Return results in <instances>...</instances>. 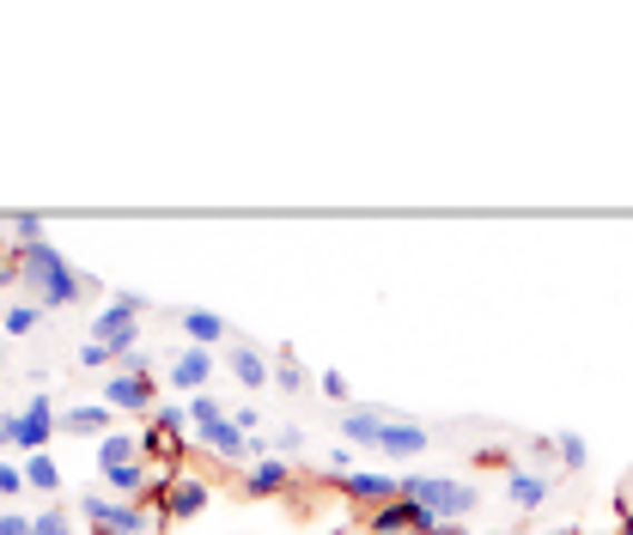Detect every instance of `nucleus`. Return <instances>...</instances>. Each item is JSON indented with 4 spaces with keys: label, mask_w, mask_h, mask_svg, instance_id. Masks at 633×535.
Wrapping results in <instances>:
<instances>
[{
    "label": "nucleus",
    "mask_w": 633,
    "mask_h": 535,
    "mask_svg": "<svg viewBox=\"0 0 633 535\" xmlns=\"http://www.w3.org/2000/svg\"><path fill=\"white\" fill-rule=\"evenodd\" d=\"M12 280H19L24 298H31V305H43V310L80 305L86 286H92V280H80V274L61 262V250L49 238L43 244H19V250H12Z\"/></svg>",
    "instance_id": "1"
},
{
    "label": "nucleus",
    "mask_w": 633,
    "mask_h": 535,
    "mask_svg": "<svg viewBox=\"0 0 633 535\" xmlns=\"http://www.w3.org/2000/svg\"><path fill=\"white\" fill-rule=\"evenodd\" d=\"M403 499L426 505L438 524H463V517L482 505V493H475L469 480H451V475H403Z\"/></svg>",
    "instance_id": "2"
},
{
    "label": "nucleus",
    "mask_w": 633,
    "mask_h": 535,
    "mask_svg": "<svg viewBox=\"0 0 633 535\" xmlns=\"http://www.w3.org/2000/svg\"><path fill=\"white\" fill-rule=\"evenodd\" d=\"M80 517L98 524V535H147L159 524V505H140V499H110V493H80Z\"/></svg>",
    "instance_id": "3"
},
{
    "label": "nucleus",
    "mask_w": 633,
    "mask_h": 535,
    "mask_svg": "<svg viewBox=\"0 0 633 535\" xmlns=\"http://www.w3.org/2000/svg\"><path fill=\"white\" fill-rule=\"evenodd\" d=\"M56 426H61L56 402H49V396H31V402H24V414H0V445L37 456L49 438H56Z\"/></svg>",
    "instance_id": "4"
},
{
    "label": "nucleus",
    "mask_w": 633,
    "mask_h": 535,
    "mask_svg": "<svg viewBox=\"0 0 633 535\" xmlns=\"http://www.w3.org/2000/svg\"><path fill=\"white\" fill-rule=\"evenodd\" d=\"M140 310H147V298H140V293H116L110 305H105V317L92 323V341L110 347L116 359L135 354V317H140Z\"/></svg>",
    "instance_id": "5"
},
{
    "label": "nucleus",
    "mask_w": 633,
    "mask_h": 535,
    "mask_svg": "<svg viewBox=\"0 0 633 535\" xmlns=\"http://www.w3.org/2000/svg\"><path fill=\"white\" fill-rule=\"evenodd\" d=\"M433 529H438V517L415 499H390L378 512H366V535H433Z\"/></svg>",
    "instance_id": "6"
},
{
    "label": "nucleus",
    "mask_w": 633,
    "mask_h": 535,
    "mask_svg": "<svg viewBox=\"0 0 633 535\" xmlns=\"http://www.w3.org/2000/svg\"><path fill=\"white\" fill-rule=\"evenodd\" d=\"M105 408L110 414H152V408H159V384H152V377L110 371L105 377Z\"/></svg>",
    "instance_id": "7"
},
{
    "label": "nucleus",
    "mask_w": 633,
    "mask_h": 535,
    "mask_svg": "<svg viewBox=\"0 0 633 535\" xmlns=\"http://www.w3.org/2000/svg\"><path fill=\"white\" fill-rule=\"evenodd\" d=\"M335 487H342L354 505H366V512H378V505L403 499V475H378V468H354V475H342Z\"/></svg>",
    "instance_id": "8"
},
{
    "label": "nucleus",
    "mask_w": 633,
    "mask_h": 535,
    "mask_svg": "<svg viewBox=\"0 0 633 535\" xmlns=\"http://www.w3.org/2000/svg\"><path fill=\"white\" fill-rule=\"evenodd\" d=\"M159 512L165 517H201L208 512V480H201L196 468H177L171 487H165V499H159Z\"/></svg>",
    "instance_id": "9"
},
{
    "label": "nucleus",
    "mask_w": 633,
    "mask_h": 535,
    "mask_svg": "<svg viewBox=\"0 0 633 535\" xmlns=\"http://www.w3.org/2000/svg\"><path fill=\"white\" fill-rule=\"evenodd\" d=\"M433 445V433H426L421 420H403V414H390L384 420V438H378V456H390V463H408V456H421Z\"/></svg>",
    "instance_id": "10"
},
{
    "label": "nucleus",
    "mask_w": 633,
    "mask_h": 535,
    "mask_svg": "<svg viewBox=\"0 0 633 535\" xmlns=\"http://www.w3.org/2000/svg\"><path fill=\"white\" fill-rule=\"evenodd\" d=\"M554 499V480L542 468H506V505L512 512H542Z\"/></svg>",
    "instance_id": "11"
},
{
    "label": "nucleus",
    "mask_w": 633,
    "mask_h": 535,
    "mask_svg": "<svg viewBox=\"0 0 633 535\" xmlns=\"http://www.w3.org/2000/svg\"><path fill=\"white\" fill-rule=\"evenodd\" d=\"M165 371H171V389H196L214 384V347H177L171 359H165Z\"/></svg>",
    "instance_id": "12"
},
{
    "label": "nucleus",
    "mask_w": 633,
    "mask_h": 535,
    "mask_svg": "<svg viewBox=\"0 0 633 535\" xmlns=\"http://www.w3.org/2000/svg\"><path fill=\"white\" fill-rule=\"evenodd\" d=\"M171 323L189 335V347H219V341L231 335L226 323L214 317V310H196V305H171Z\"/></svg>",
    "instance_id": "13"
},
{
    "label": "nucleus",
    "mask_w": 633,
    "mask_h": 535,
    "mask_svg": "<svg viewBox=\"0 0 633 535\" xmlns=\"http://www.w3.org/2000/svg\"><path fill=\"white\" fill-rule=\"evenodd\" d=\"M226 365H231V377H238L244 389H268V384H275L263 347H250V341H226Z\"/></svg>",
    "instance_id": "14"
},
{
    "label": "nucleus",
    "mask_w": 633,
    "mask_h": 535,
    "mask_svg": "<svg viewBox=\"0 0 633 535\" xmlns=\"http://www.w3.org/2000/svg\"><path fill=\"white\" fill-rule=\"evenodd\" d=\"M384 420H390V414H384V408H359V402H354V408L342 414V438H347V445H354V450H378V438H384Z\"/></svg>",
    "instance_id": "15"
},
{
    "label": "nucleus",
    "mask_w": 633,
    "mask_h": 535,
    "mask_svg": "<svg viewBox=\"0 0 633 535\" xmlns=\"http://www.w3.org/2000/svg\"><path fill=\"white\" fill-rule=\"evenodd\" d=\"M147 420H152V433H147V450L184 445V433H189V408H177V402H159V408H152Z\"/></svg>",
    "instance_id": "16"
},
{
    "label": "nucleus",
    "mask_w": 633,
    "mask_h": 535,
    "mask_svg": "<svg viewBox=\"0 0 633 535\" xmlns=\"http://www.w3.org/2000/svg\"><path fill=\"white\" fill-rule=\"evenodd\" d=\"M287 487H293V468L280 463V456H263V463L244 475V493H250V499H268V493H287Z\"/></svg>",
    "instance_id": "17"
},
{
    "label": "nucleus",
    "mask_w": 633,
    "mask_h": 535,
    "mask_svg": "<svg viewBox=\"0 0 633 535\" xmlns=\"http://www.w3.org/2000/svg\"><path fill=\"white\" fill-rule=\"evenodd\" d=\"M140 450H147V438L140 433H105L98 438V468H128V463H140Z\"/></svg>",
    "instance_id": "18"
},
{
    "label": "nucleus",
    "mask_w": 633,
    "mask_h": 535,
    "mask_svg": "<svg viewBox=\"0 0 633 535\" xmlns=\"http://www.w3.org/2000/svg\"><path fill=\"white\" fill-rule=\"evenodd\" d=\"M152 480H159V468H152L147 456H140V463H128V468H110V475H105V487L116 493V499H140V493H147Z\"/></svg>",
    "instance_id": "19"
},
{
    "label": "nucleus",
    "mask_w": 633,
    "mask_h": 535,
    "mask_svg": "<svg viewBox=\"0 0 633 535\" xmlns=\"http://www.w3.org/2000/svg\"><path fill=\"white\" fill-rule=\"evenodd\" d=\"M37 323H43V305H31V298H12L7 317H0V335H31Z\"/></svg>",
    "instance_id": "20"
},
{
    "label": "nucleus",
    "mask_w": 633,
    "mask_h": 535,
    "mask_svg": "<svg viewBox=\"0 0 633 535\" xmlns=\"http://www.w3.org/2000/svg\"><path fill=\"white\" fill-rule=\"evenodd\" d=\"M24 487H37V493H56V487H61V468L49 463L43 450H37V456H24Z\"/></svg>",
    "instance_id": "21"
},
{
    "label": "nucleus",
    "mask_w": 633,
    "mask_h": 535,
    "mask_svg": "<svg viewBox=\"0 0 633 535\" xmlns=\"http://www.w3.org/2000/svg\"><path fill=\"white\" fill-rule=\"evenodd\" d=\"M61 426H68V433H110V408L105 402H98V408H68Z\"/></svg>",
    "instance_id": "22"
},
{
    "label": "nucleus",
    "mask_w": 633,
    "mask_h": 535,
    "mask_svg": "<svg viewBox=\"0 0 633 535\" xmlns=\"http://www.w3.org/2000/svg\"><path fill=\"white\" fill-rule=\"evenodd\" d=\"M226 414H231V408H226L219 396H208V389L189 402V426H196V433H201V426H214V420H226Z\"/></svg>",
    "instance_id": "23"
},
{
    "label": "nucleus",
    "mask_w": 633,
    "mask_h": 535,
    "mask_svg": "<svg viewBox=\"0 0 633 535\" xmlns=\"http://www.w3.org/2000/svg\"><path fill=\"white\" fill-rule=\"evenodd\" d=\"M305 384H311V377H305V365L293 359V354H280V359H275V389H287V396H299Z\"/></svg>",
    "instance_id": "24"
},
{
    "label": "nucleus",
    "mask_w": 633,
    "mask_h": 535,
    "mask_svg": "<svg viewBox=\"0 0 633 535\" xmlns=\"http://www.w3.org/2000/svg\"><path fill=\"white\" fill-rule=\"evenodd\" d=\"M554 456H561V463H566V468H573V475H578V468L591 463V445H585V438H578V433H561V438H554Z\"/></svg>",
    "instance_id": "25"
},
{
    "label": "nucleus",
    "mask_w": 633,
    "mask_h": 535,
    "mask_svg": "<svg viewBox=\"0 0 633 535\" xmlns=\"http://www.w3.org/2000/svg\"><path fill=\"white\" fill-rule=\"evenodd\" d=\"M37 535H73V512H68V505H49V512H37Z\"/></svg>",
    "instance_id": "26"
},
{
    "label": "nucleus",
    "mask_w": 633,
    "mask_h": 535,
    "mask_svg": "<svg viewBox=\"0 0 633 535\" xmlns=\"http://www.w3.org/2000/svg\"><path fill=\"white\" fill-rule=\"evenodd\" d=\"M12 238H19V244H43V219L19 214V219H12ZM19 244H12V250H19Z\"/></svg>",
    "instance_id": "27"
},
{
    "label": "nucleus",
    "mask_w": 633,
    "mask_h": 535,
    "mask_svg": "<svg viewBox=\"0 0 633 535\" xmlns=\"http://www.w3.org/2000/svg\"><path fill=\"white\" fill-rule=\"evenodd\" d=\"M73 359H80L86 371H105V365H116V354H110V347H98V341H80V354H73Z\"/></svg>",
    "instance_id": "28"
},
{
    "label": "nucleus",
    "mask_w": 633,
    "mask_h": 535,
    "mask_svg": "<svg viewBox=\"0 0 633 535\" xmlns=\"http://www.w3.org/2000/svg\"><path fill=\"white\" fill-rule=\"evenodd\" d=\"M19 493H24V468L0 463V499H19Z\"/></svg>",
    "instance_id": "29"
},
{
    "label": "nucleus",
    "mask_w": 633,
    "mask_h": 535,
    "mask_svg": "<svg viewBox=\"0 0 633 535\" xmlns=\"http://www.w3.org/2000/svg\"><path fill=\"white\" fill-rule=\"evenodd\" d=\"M275 450H280V456L305 450V426H280V433H275Z\"/></svg>",
    "instance_id": "30"
},
{
    "label": "nucleus",
    "mask_w": 633,
    "mask_h": 535,
    "mask_svg": "<svg viewBox=\"0 0 633 535\" xmlns=\"http://www.w3.org/2000/svg\"><path fill=\"white\" fill-rule=\"evenodd\" d=\"M0 535H37V517H24V512H7V517H0Z\"/></svg>",
    "instance_id": "31"
},
{
    "label": "nucleus",
    "mask_w": 633,
    "mask_h": 535,
    "mask_svg": "<svg viewBox=\"0 0 633 535\" xmlns=\"http://www.w3.org/2000/svg\"><path fill=\"white\" fill-rule=\"evenodd\" d=\"M317 389H323L329 402H347V377H342V371H323V377H317Z\"/></svg>",
    "instance_id": "32"
},
{
    "label": "nucleus",
    "mask_w": 633,
    "mask_h": 535,
    "mask_svg": "<svg viewBox=\"0 0 633 535\" xmlns=\"http://www.w3.org/2000/svg\"><path fill=\"white\" fill-rule=\"evenodd\" d=\"M329 468H335V475H354V445L329 450Z\"/></svg>",
    "instance_id": "33"
},
{
    "label": "nucleus",
    "mask_w": 633,
    "mask_h": 535,
    "mask_svg": "<svg viewBox=\"0 0 633 535\" xmlns=\"http://www.w3.org/2000/svg\"><path fill=\"white\" fill-rule=\"evenodd\" d=\"M622 535H633V512H627V505H622Z\"/></svg>",
    "instance_id": "34"
},
{
    "label": "nucleus",
    "mask_w": 633,
    "mask_h": 535,
    "mask_svg": "<svg viewBox=\"0 0 633 535\" xmlns=\"http://www.w3.org/2000/svg\"><path fill=\"white\" fill-rule=\"evenodd\" d=\"M542 535H585V529H566V524H561V529H542Z\"/></svg>",
    "instance_id": "35"
},
{
    "label": "nucleus",
    "mask_w": 633,
    "mask_h": 535,
    "mask_svg": "<svg viewBox=\"0 0 633 535\" xmlns=\"http://www.w3.org/2000/svg\"><path fill=\"white\" fill-rule=\"evenodd\" d=\"M487 535H518V529H487Z\"/></svg>",
    "instance_id": "36"
},
{
    "label": "nucleus",
    "mask_w": 633,
    "mask_h": 535,
    "mask_svg": "<svg viewBox=\"0 0 633 535\" xmlns=\"http://www.w3.org/2000/svg\"><path fill=\"white\" fill-rule=\"evenodd\" d=\"M597 535H615V529H597Z\"/></svg>",
    "instance_id": "37"
},
{
    "label": "nucleus",
    "mask_w": 633,
    "mask_h": 535,
    "mask_svg": "<svg viewBox=\"0 0 633 535\" xmlns=\"http://www.w3.org/2000/svg\"><path fill=\"white\" fill-rule=\"evenodd\" d=\"M433 535H438V529H433Z\"/></svg>",
    "instance_id": "38"
}]
</instances>
